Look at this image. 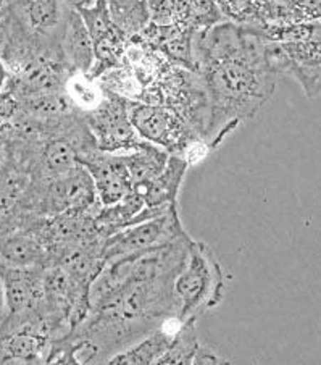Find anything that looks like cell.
<instances>
[{"instance_id":"obj_1","label":"cell","mask_w":321,"mask_h":365,"mask_svg":"<svg viewBox=\"0 0 321 365\" xmlns=\"http://www.w3.org/2000/svg\"><path fill=\"white\" fill-rule=\"evenodd\" d=\"M192 53L210 101L205 143L214 150L268 102L280 73L271 58V41L253 24L225 20L197 31Z\"/></svg>"},{"instance_id":"obj_2","label":"cell","mask_w":321,"mask_h":365,"mask_svg":"<svg viewBox=\"0 0 321 365\" xmlns=\"http://www.w3.org/2000/svg\"><path fill=\"white\" fill-rule=\"evenodd\" d=\"M226 277L207 242L192 240L187 259L174 279L173 291L181 322L197 320L218 307L225 297Z\"/></svg>"},{"instance_id":"obj_3","label":"cell","mask_w":321,"mask_h":365,"mask_svg":"<svg viewBox=\"0 0 321 365\" xmlns=\"http://www.w3.org/2000/svg\"><path fill=\"white\" fill-rule=\"evenodd\" d=\"M130 120L144 141L197 165L211 149L179 115L162 103L130 102Z\"/></svg>"},{"instance_id":"obj_4","label":"cell","mask_w":321,"mask_h":365,"mask_svg":"<svg viewBox=\"0 0 321 365\" xmlns=\"http://www.w3.org/2000/svg\"><path fill=\"white\" fill-rule=\"evenodd\" d=\"M99 205L93 176L81 163L56 178H31L21 199V210L33 217H56L68 210Z\"/></svg>"},{"instance_id":"obj_5","label":"cell","mask_w":321,"mask_h":365,"mask_svg":"<svg viewBox=\"0 0 321 365\" xmlns=\"http://www.w3.org/2000/svg\"><path fill=\"white\" fill-rule=\"evenodd\" d=\"M5 5L9 10V33L5 41L62 52L60 41L71 9L63 0H5Z\"/></svg>"},{"instance_id":"obj_6","label":"cell","mask_w":321,"mask_h":365,"mask_svg":"<svg viewBox=\"0 0 321 365\" xmlns=\"http://www.w3.org/2000/svg\"><path fill=\"white\" fill-rule=\"evenodd\" d=\"M157 99L177 112L205 141L210 120V101L197 71L172 65L157 84Z\"/></svg>"},{"instance_id":"obj_7","label":"cell","mask_w":321,"mask_h":365,"mask_svg":"<svg viewBox=\"0 0 321 365\" xmlns=\"http://www.w3.org/2000/svg\"><path fill=\"white\" fill-rule=\"evenodd\" d=\"M186 235V230L181 223L178 204L168 207V210L149 220L130 225L117 231L104 241V264L108 260L126 257L147 249L165 245L179 236Z\"/></svg>"},{"instance_id":"obj_8","label":"cell","mask_w":321,"mask_h":365,"mask_svg":"<svg viewBox=\"0 0 321 365\" xmlns=\"http://www.w3.org/2000/svg\"><path fill=\"white\" fill-rule=\"evenodd\" d=\"M97 148L110 154L131 152L147 143L137 135L130 120V101L105 91L94 110L84 113Z\"/></svg>"},{"instance_id":"obj_9","label":"cell","mask_w":321,"mask_h":365,"mask_svg":"<svg viewBox=\"0 0 321 365\" xmlns=\"http://www.w3.org/2000/svg\"><path fill=\"white\" fill-rule=\"evenodd\" d=\"M44 272L46 267H9L0 264V277L9 309V317L2 331L23 322L44 319Z\"/></svg>"},{"instance_id":"obj_10","label":"cell","mask_w":321,"mask_h":365,"mask_svg":"<svg viewBox=\"0 0 321 365\" xmlns=\"http://www.w3.org/2000/svg\"><path fill=\"white\" fill-rule=\"evenodd\" d=\"M271 58L280 75H290L307 97L321 94V39L271 42Z\"/></svg>"},{"instance_id":"obj_11","label":"cell","mask_w":321,"mask_h":365,"mask_svg":"<svg viewBox=\"0 0 321 365\" xmlns=\"http://www.w3.org/2000/svg\"><path fill=\"white\" fill-rule=\"evenodd\" d=\"M53 341L44 319L5 328L0 334V364H47Z\"/></svg>"},{"instance_id":"obj_12","label":"cell","mask_w":321,"mask_h":365,"mask_svg":"<svg viewBox=\"0 0 321 365\" xmlns=\"http://www.w3.org/2000/svg\"><path fill=\"white\" fill-rule=\"evenodd\" d=\"M78 162L93 176L97 200L102 207L118 204L131 192L132 182L123 154L94 149L81 155Z\"/></svg>"},{"instance_id":"obj_13","label":"cell","mask_w":321,"mask_h":365,"mask_svg":"<svg viewBox=\"0 0 321 365\" xmlns=\"http://www.w3.org/2000/svg\"><path fill=\"white\" fill-rule=\"evenodd\" d=\"M31 176L14 162L5 160L0 165V233L28 227L34 218L21 210V199L26 192Z\"/></svg>"},{"instance_id":"obj_14","label":"cell","mask_w":321,"mask_h":365,"mask_svg":"<svg viewBox=\"0 0 321 365\" xmlns=\"http://www.w3.org/2000/svg\"><path fill=\"white\" fill-rule=\"evenodd\" d=\"M196 33L197 31L191 28L178 26V24L159 26V24L149 23L139 36L162 52L168 62L196 71L192 53V42Z\"/></svg>"},{"instance_id":"obj_15","label":"cell","mask_w":321,"mask_h":365,"mask_svg":"<svg viewBox=\"0 0 321 365\" xmlns=\"http://www.w3.org/2000/svg\"><path fill=\"white\" fill-rule=\"evenodd\" d=\"M0 264L9 267H48V252L33 228L2 231Z\"/></svg>"},{"instance_id":"obj_16","label":"cell","mask_w":321,"mask_h":365,"mask_svg":"<svg viewBox=\"0 0 321 365\" xmlns=\"http://www.w3.org/2000/svg\"><path fill=\"white\" fill-rule=\"evenodd\" d=\"M189 163L177 155H169L165 168L155 178L132 186V191L144 199L145 207L178 204V194Z\"/></svg>"},{"instance_id":"obj_17","label":"cell","mask_w":321,"mask_h":365,"mask_svg":"<svg viewBox=\"0 0 321 365\" xmlns=\"http://www.w3.org/2000/svg\"><path fill=\"white\" fill-rule=\"evenodd\" d=\"M183 324L177 315L163 322L160 328H157L147 336H144L131 344L130 348L115 354L108 364H126V365H150L159 364L160 357L165 354L173 334L177 333L179 325Z\"/></svg>"},{"instance_id":"obj_18","label":"cell","mask_w":321,"mask_h":365,"mask_svg":"<svg viewBox=\"0 0 321 365\" xmlns=\"http://www.w3.org/2000/svg\"><path fill=\"white\" fill-rule=\"evenodd\" d=\"M60 46H62L63 57L70 68L89 75L94 65L93 39H90L80 11L75 9H70L68 16H66Z\"/></svg>"},{"instance_id":"obj_19","label":"cell","mask_w":321,"mask_h":365,"mask_svg":"<svg viewBox=\"0 0 321 365\" xmlns=\"http://www.w3.org/2000/svg\"><path fill=\"white\" fill-rule=\"evenodd\" d=\"M107 4L115 26L126 38L139 34L149 24V0H107Z\"/></svg>"},{"instance_id":"obj_20","label":"cell","mask_w":321,"mask_h":365,"mask_svg":"<svg viewBox=\"0 0 321 365\" xmlns=\"http://www.w3.org/2000/svg\"><path fill=\"white\" fill-rule=\"evenodd\" d=\"M63 93L70 99L71 106L81 113L94 110L105 96V91L102 89L99 81L90 78L86 73L78 71H73L68 76Z\"/></svg>"},{"instance_id":"obj_21","label":"cell","mask_w":321,"mask_h":365,"mask_svg":"<svg viewBox=\"0 0 321 365\" xmlns=\"http://www.w3.org/2000/svg\"><path fill=\"white\" fill-rule=\"evenodd\" d=\"M197 320H186L179 325L177 333L173 334L172 341H169L168 349L165 354L160 357L159 364L165 365H174V364H194V357L199 346L202 343L199 341L197 330H196Z\"/></svg>"},{"instance_id":"obj_22","label":"cell","mask_w":321,"mask_h":365,"mask_svg":"<svg viewBox=\"0 0 321 365\" xmlns=\"http://www.w3.org/2000/svg\"><path fill=\"white\" fill-rule=\"evenodd\" d=\"M20 112V103L16 97L7 89L0 91V131L9 128Z\"/></svg>"},{"instance_id":"obj_23","label":"cell","mask_w":321,"mask_h":365,"mask_svg":"<svg viewBox=\"0 0 321 365\" xmlns=\"http://www.w3.org/2000/svg\"><path fill=\"white\" fill-rule=\"evenodd\" d=\"M194 364H233V362L228 361L226 357L220 356L211 348H207V346L201 344L196 352V357H194Z\"/></svg>"},{"instance_id":"obj_24","label":"cell","mask_w":321,"mask_h":365,"mask_svg":"<svg viewBox=\"0 0 321 365\" xmlns=\"http://www.w3.org/2000/svg\"><path fill=\"white\" fill-rule=\"evenodd\" d=\"M9 33V10L5 2L0 5V48H2Z\"/></svg>"},{"instance_id":"obj_25","label":"cell","mask_w":321,"mask_h":365,"mask_svg":"<svg viewBox=\"0 0 321 365\" xmlns=\"http://www.w3.org/2000/svg\"><path fill=\"white\" fill-rule=\"evenodd\" d=\"M9 317V309H7V301H5V291H4V283L2 277H0V334H2V328L5 320Z\"/></svg>"},{"instance_id":"obj_26","label":"cell","mask_w":321,"mask_h":365,"mask_svg":"<svg viewBox=\"0 0 321 365\" xmlns=\"http://www.w3.org/2000/svg\"><path fill=\"white\" fill-rule=\"evenodd\" d=\"M63 2L68 5V7L75 9V10H83L88 7H93L95 0H63Z\"/></svg>"},{"instance_id":"obj_27","label":"cell","mask_w":321,"mask_h":365,"mask_svg":"<svg viewBox=\"0 0 321 365\" xmlns=\"http://www.w3.org/2000/svg\"><path fill=\"white\" fill-rule=\"evenodd\" d=\"M7 80H9V70H7V66H5L4 60L0 58V91L5 89Z\"/></svg>"},{"instance_id":"obj_28","label":"cell","mask_w":321,"mask_h":365,"mask_svg":"<svg viewBox=\"0 0 321 365\" xmlns=\"http://www.w3.org/2000/svg\"><path fill=\"white\" fill-rule=\"evenodd\" d=\"M7 160V143H5L4 131H0V165Z\"/></svg>"},{"instance_id":"obj_29","label":"cell","mask_w":321,"mask_h":365,"mask_svg":"<svg viewBox=\"0 0 321 365\" xmlns=\"http://www.w3.org/2000/svg\"><path fill=\"white\" fill-rule=\"evenodd\" d=\"M4 2H5V0H0V5H2V4H4Z\"/></svg>"}]
</instances>
